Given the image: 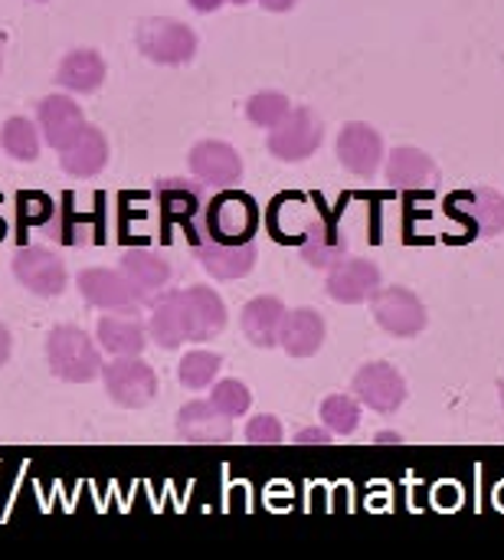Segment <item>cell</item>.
<instances>
[{
    "label": "cell",
    "mask_w": 504,
    "mask_h": 560,
    "mask_svg": "<svg viewBox=\"0 0 504 560\" xmlns=\"http://www.w3.org/2000/svg\"><path fill=\"white\" fill-rule=\"evenodd\" d=\"M200 233L220 246H246L256 243L259 233V203L236 187L220 190L207 200L200 213Z\"/></svg>",
    "instance_id": "cell-1"
},
{
    "label": "cell",
    "mask_w": 504,
    "mask_h": 560,
    "mask_svg": "<svg viewBox=\"0 0 504 560\" xmlns=\"http://www.w3.org/2000/svg\"><path fill=\"white\" fill-rule=\"evenodd\" d=\"M46 364L66 384H92L102 377V351L92 335L75 325H56L46 335Z\"/></svg>",
    "instance_id": "cell-2"
},
{
    "label": "cell",
    "mask_w": 504,
    "mask_h": 560,
    "mask_svg": "<svg viewBox=\"0 0 504 560\" xmlns=\"http://www.w3.org/2000/svg\"><path fill=\"white\" fill-rule=\"evenodd\" d=\"M138 52L157 66H187L197 56V33L171 16H148L134 30Z\"/></svg>",
    "instance_id": "cell-3"
},
{
    "label": "cell",
    "mask_w": 504,
    "mask_h": 560,
    "mask_svg": "<svg viewBox=\"0 0 504 560\" xmlns=\"http://www.w3.org/2000/svg\"><path fill=\"white\" fill-rule=\"evenodd\" d=\"M102 384L112 404L121 410H144L157 397V374L141 358H112L102 364Z\"/></svg>",
    "instance_id": "cell-4"
},
{
    "label": "cell",
    "mask_w": 504,
    "mask_h": 560,
    "mask_svg": "<svg viewBox=\"0 0 504 560\" xmlns=\"http://www.w3.org/2000/svg\"><path fill=\"white\" fill-rule=\"evenodd\" d=\"M371 315H374V325L394 338H417L430 325L426 305L420 302L417 292L403 285H387V289L380 285L377 295L371 299Z\"/></svg>",
    "instance_id": "cell-5"
},
{
    "label": "cell",
    "mask_w": 504,
    "mask_h": 560,
    "mask_svg": "<svg viewBox=\"0 0 504 560\" xmlns=\"http://www.w3.org/2000/svg\"><path fill=\"white\" fill-rule=\"evenodd\" d=\"M325 141V125L321 118L315 115V108L308 105H298L289 112V118L282 125H276L269 131V154L285 161V164H298V161H308Z\"/></svg>",
    "instance_id": "cell-6"
},
{
    "label": "cell",
    "mask_w": 504,
    "mask_h": 560,
    "mask_svg": "<svg viewBox=\"0 0 504 560\" xmlns=\"http://www.w3.org/2000/svg\"><path fill=\"white\" fill-rule=\"evenodd\" d=\"M351 390L361 400V407H367V410H374L380 417H394L410 397L407 377L387 361H371V364L358 368V374L351 381Z\"/></svg>",
    "instance_id": "cell-7"
},
{
    "label": "cell",
    "mask_w": 504,
    "mask_h": 560,
    "mask_svg": "<svg viewBox=\"0 0 504 560\" xmlns=\"http://www.w3.org/2000/svg\"><path fill=\"white\" fill-rule=\"evenodd\" d=\"M16 282L36 299H59L69 285L66 262L46 246H20L10 259Z\"/></svg>",
    "instance_id": "cell-8"
},
{
    "label": "cell",
    "mask_w": 504,
    "mask_h": 560,
    "mask_svg": "<svg viewBox=\"0 0 504 560\" xmlns=\"http://www.w3.org/2000/svg\"><path fill=\"white\" fill-rule=\"evenodd\" d=\"M184 341H213L226 331V305L223 299L207 285H190L174 292Z\"/></svg>",
    "instance_id": "cell-9"
},
{
    "label": "cell",
    "mask_w": 504,
    "mask_h": 560,
    "mask_svg": "<svg viewBox=\"0 0 504 560\" xmlns=\"http://www.w3.org/2000/svg\"><path fill=\"white\" fill-rule=\"evenodd\" d=\"M449 217L462 220L476 240H492L504 233V194L495 187H469L446 200Z\"/></svg>",
    "instance_id": "cell-10"
},
{
    "label": "cell",
    "mask_w": 504,
    "mask_h": 560,
    "mask_svg": "<svg viewBox=\"0 0 504 560\" xmlns=\"http://www.w3.org/2000/svg\"><path fill=\"white\" fill-rule=\"evenodd\" d=\"M75 285L82 292V299L92 305V308H102V312H121V315H138L141 312V295L131 289V282L125 279L121 269H108V266H92V269H82L75 276Z\"/></svg>",
    "instance_id": "cell-11"
},
{
    "label": "cell",
    "mask_w": 504,
    "mask_h": 560,
    "mask_svg": "<svg viewBox=\"0 0 504 560\" xmlns=\"http://www.w3.org/2000/svg\"><path fill=\"white\" fill-rule=\"evenodd\" d=\"M190 256L207 269V276L220 279V282H236L243 276H249L256 269V259H259V249L256 243H246V246H220L213 240H207L203 233L190 230Z\"/></svg>",
    "instance_id": "cell-12"
},
{
    "label": "cell",
    "mask_w": 504,
    "mask_h": 560,
    "mask_svg": "<svg viewBox=\"0 0 504 560\" xmlns=\"http://www.w3.org/2000/svg\"><path fill=\"white\" fill-rule=\"evenodd\" d=\"M380 285H384V276H380L377 262H371L364 256H344L335 269H328L325 292L338 305H364L377 295Z\"/></svg>",
    "instance_id": "cell-13"
},
{
    "label": "cell",
    "mask_w": 504,
    "mask_h": 560,
    "mask_svg": "<svg viewBox=\"0 0 504 560\" xmlns=\"http://www.w3.org/2000/svg\"><path fill=\"white\" fill-rule=\"evenodd\" d=\"M36 125H39L43 141L52 151H62V148H69L82 135V128L89 121H85L82 105H75V98L69 92H52V95L39 98V105H36Z\"/></svg>",
    "instance_id": "cell-14"
},
{
    "label": "cell",
    "mask_w": 504,
    "mask_h": 560,
    "mask_svg": "<svg viewBox=\"0 0 504 560\" xmlns=\"http://www.w3.org/2000/svg\"><path fill=\"white\" fill-rule=\"evenodd\" d=\"M338 161L348 174L371 180L384 164V138L367 121H348L338 131Z\"/></svg>",
    "instance_id": "cell-15"
},
{
    "label": "cell",
    "mask_w": 504,
    "mask_h": 560,
    "mask_svg": "<svg viewBox=\"0 0 504 560\" xmlns=\"http://www.w3.org/2000/svg\"><path fill=\"white\" fill-rule=\"evenodd\" d=\"M325 213L321 197H308V194H279L269 207V230L276 240L282 243H302L308 236V230L318 223V217Z\"/></svg>",
    "instance_id": "cell-16"
},
{
    "label": "cell",
    "mask_w": 504,
    "mask_h": 560,
    "mask_svg": "<svg viewBox=\"0 0 504 560\" xmlns=\"http://www.w3.org/2000/svg\"><path fill=\"white\" fill-rule=\"evenodd\" d=\"M187 164H190V174L200 180V184H210V187H233L243 180V158L233 144L226 141H197L187 154Z\"/></svg>",
    "instance_id": "cell-17"
},
{
    "label": "cell",
    "mask_w": 504,
    "mask_h": 560,
    "mask_svg": "<svg viewBox=\"0 0 504 560\" xmlns=\"http://www.w3.org/2000/svg\"><path fill=\"white\" fill-rule=\"evenodd\" d=\"M387 180L403 194H433L443 180V171L423 148L400 144L387 158Z\"/></svg>",
    "instance_id": "cell-18"
},
{
    "label": "cell",
    "mask_w": 504,
    "mask_h": 560,
    "mask_svg": "<svg viewBox=\"0 0 504 560\" xmlns=\"http://www.w3.org/2000/svg\"><path fill=\"white\" fill-rule=\"evenodd\" d=\"M121 272L131 282V289L141 295L144 305H151L171 282V262L161 253L148 249V246L125 249L121 253Z\"/></svg>",
    "instance_id": "cell-19"
},
{
    "label": "cell",
    "mask_w": 504,
    "mask_h": 560,
    "mask_svg": "<svg viewBox=\"0 0 504 560\" xmlns=\"http://www.w3.org/2000/svg\"><path fill=\"white\" fill-rule=\"evenodd\" d=\"M177 436L184 443H230L233 440V420L223 417L210 400H190L177 413Z\"/></svg>",
    "instance_id": "cell-20"
},
{
    "label": "cell",
    "mask_w": 504,
    "mask_h": 560,
    "mask_svg": "<svg viewBox=\"0 0 504 560\" xmlns=\"http://www.w3.org/2000/svg\"><path fill=\"white\" fill-rule=\"evenodd\" d=\"M348 249H351V243H348V233H344V226L335 220V217H328V210L318 217V223L308 230V236L298 243V256L308 262V266H315V269H335L344 256H348Z\"/></svg>",
    "instance_id": "cell-21"
},
{
    "label": "cell",
    "mask_w": 504,
    "mask_h": 560,
    "mask_svg": "<svg viewBox=\"0 0 504 560\" xmlns=\"http://www.w3.org/2000/svg\"><path fill=\"white\" fill-rule=\"evenodd\" d=\"M328 338V325L315 308H292L285 312L282 331H279V348L289 358H315Z\"/></svg>",
    "instance_id": "cell-22"
},
{
    "label": "cell",
    "mask_w": 504,
    "mask_h": 560,
    "mask_svg": "<svg viewBox=\"0 0 504 560\" xmlns=\"http://www.w3.org/2000/svg\"><path fill=\"white\" fill-rule=\"evenodd\" d=\"M285 305L282 299L276 295H256L253 302L243 305L239 312V325H243V335L253 348H276L279 345V331H282V322H285Z\"/></svg>",
    "instance_id": "cell-23"
},
{
    "label": "cell",
    "mask_w": 504,
    "mask_h": 560,
    "mask_svg": "<svg viewBox=\"0 0 504 560\" xmlns=\"http://www.w3.org/2000/svg\"><path fill=\"white\" fill-rule=\"evenodd\" d=\"M105 75H108V66L98 49H72L59 59V69H56V82L69 95L98 92L105 85Z\"/></svg>",
    "instance_id": "cell-24"
},
{
    "label": "cell",
    "mask_w": 504,
    "mask_h": 560,
    "mask_svg": "<svg viewBox=\"0 0 504 560\" xmlns=\"http://www.w3.org/2000/svg\"><path fill=\"white\" fill-rule=\"evenodd\" d=\"M105 164H108V138L95 125H85L82 135L69 148L59 151V167L69 177H79V180H89V177L102 174Z\"/></svg>",
    "instance_id": "cell-25"
},
{
    "label": "cell",
    "mask_w": 504,
    "mask_h": 560,
    "mask_svg": "<svg viewBox=\"0 0 504 560\" xmlns=\"http://www.w3.org/2000/svg\"><path fill=\"white\" fill-rule=\"evenodd\" d=\"M98 348L112 358H141L148 348V328L138 315L112 312L98 322Z\"/></svg>",
    "instance_id": "cell-26"
},
{
    "label": "cell",
    "mask_w": 504,
    "mask_h": 560,
    "mask_svg": "<svg viewBox=\"0 0 504 560\" xmlns=\"http://www.w3.org/2000/svg\"><path fill=\"white\" fill-rule=\"evenodd\" d=\"M154 197H157V207H161V217L174 226H184L187 233L194 230L197 217L203 213V197L200 190L190 184V180H157L154 187Z\"/></svg>",
    "instance_id": "cell-27"
},
{
    "label": "cell",
    "mask_w": 504,
    "mask_h": 560,
    "mask_svg": "<svg viewBox=\"0 0 504 560\" xmlns=\"http://www.w3.org/2000/svg\"><path fill=\"white\" fill-rule=\"evenodd\" d=\"M148 338L164 348V351H174L184 341V328H180V315H177V302H174V292H161L154 302H151V318H148Z\"/></svg>",
    "instance_id": "cell-28"
},
{
    "label": "cell",
    "mask_w": 504,
    "mask_h": 560,
    "mask_svg": "<svg viewBox=\"0 0 504 560\" xmlns=\"http://www.w3.org/2000/svg\"><path fill=\"white\" fill-rule=\"evenodd\" d=\"M39 141H43L39 125L23 118V115L7 118L3 128H0V148L16 161H36L39 158Z\"/></svg>",
    "instance_id": "cell-29"
},
{
    "label": "cell",
    "mask_w": 504,
    "mask_h": 560,
    "mask_svg": "<svg viewBox=\"0 0 504 560\" xmlns=\"http://www.w3.org/2000/svg\"><path fill=\"white\" fill-rule=\"evenodd\" d=\"M220 368H223V358L216 351H207V348H197L190 354L180 358V368H177V377L187 390H207L216 384L220 377Z\"/></svg>",
    "instance_id": "cell-30"
},
{
    "label": "cell",
    "mask_w": 504,
    "mask_h": 560,
    "mask_svg": "<svg viewBox=\"0 0 504 560\" xmlns=\"http://www.w3.org/2000/svg\"><path fill=\"white\" fill-rule=\"evenodd\" d=\"M318 420L335 436H354L358 427H361V400L358 397H348V394H331V397L321 400Z\"/></svg>",
    "instance_id": "cell-31"
},
{
    "label": "cell",
    "mask_w": 504,
    "mask_h": 560,
    "mask_svg": "<svg viewBox=\"0 0 504 560\" xmlns=\"http://www.w3.org/2000/svg\"><path fill=\"white\" fill-rule=\"evenodd\" d=\"M289 112H292L289 95H285V92H272V89L256 92V95H249V102H246V118H249L253 125L266 128V131H272L276 125H282V121L289 118Z\"/></svg>",
    "instance_id": "cell-32"
},
{
    "label": "cell",
    "mask_w": 504,
    "mask_h": 560,
    "mask_svg": "<svg viewBox=\"0 0 504 560\" xmlns=\"http://www.w3.org/2000/svg\"><path fill=\"white\" fill-rule=\"evenodd\" d=\"M210 404H213L223 417L239 420V417H246V413H249L253 394H249V387H246L243 381L226 377V381H216V384H213V390H210Z\"/></svg>",
    "instance_id": "cell-33"
},
{
    "label": "cell",
    "mask_w": 504,
    "mask_h": 560,
    "mask_svg": "<svg viewBox=\"0 0 504 560\" xmlns=\"http://www.w3.org/2000/svg\"><path fill=\"white\" fill-rule=\"evenodd\" d=\"M282 436H285L282 420L272 417V413H256L246 423V440L256 443V446H276V443H282Z\"/></svg>",
    "instance_id": "cell-34"
},
{
    "label": "cell",
    "mask_w": 504,
    "mask_h": 560,
    "mask_svg": "<svg viewBox=\"0 0 504 560\" xmlns=\"http://www.w3.org/2000/svg\"><path fill=\"white\" fill-rule=\"evenodd\" d=\"M331 430L328 427H305V430H298L295 433V443L298 446H325V443H331Z\"/></svg>",
    "instance_id": "cell-35"
},
{
    "label": "cell",
    "mask_w": 504,
    "mask_h": 560,
    "mask_svg": "<svg viewBox=\"0 0 504 560\" xmlns=\"http://www.w3.org/2000/svg\"><path fill=\"white\" fill-rule=\"evenodd\" d=\"M10 354H13V335L7 325H0V368L10 361Z\"/></svg>",
    "instance_id": "cell-36"
},
{
    "label": "cell",
    "mask_w": 504,
    "mask_h": 560,
    "mask_svg": "<svg viewBox=\"0 0 504 560\" xmlns=\"http://www.w3.org/2000/svg\"><path fill=\"white\" fill-rule=\"evenodd\" d=\"M194 13H216L226 0H187Z\"/></svg>",
    "instance_id": "cell-37"
},
{
    "label": "cell",
    "mask_w": 504,
    "mask_h": 560,
    "mask_svg": "<svg viewBox=\"0 0 504 560\" xmlns=\"http://www.w3.org/2000/svg\"><path fill=\"white\" fill-rule=\"evenodd\" d=\"M269 13H289L298 0H259Z\"/></svg>",
    "instance_id": "cell-38"
},
{
    "label": "cell",
    "mask_w": 504,
    "mask_h": 560,
    "mask_svg": "<svg viewBox=\"0 0 504 560\" xmlns=\"http://www.w3.org/2000/svg\"><path fill=\"white\" fill-rule=\"evenodd\" d=\"M374 443H403V436H400V433H384V430H380V433L374 436Z\"/></svg>",
    "instance_id": "cell-39"
},
{
    "label": "cell",
    "mask_w": 504,
    "mask_h": 560,
    "mask_svg": "<svg viewBox=\"0 0 504 560\" xmlns=\"http://www.w3.org/2000/svg\"><path fill=\"white\" fill-rule=\"evenodd\" d=\"M499 394H502V407H504V381H502V384H499Z\"/></svg>",
    "instance_id": "cell-40"
},
{
    "label": "cell",
    "mask_w": 504,
    "mask_h": 560,
    "mask_svg": "<svg viewBox=\"0 0 504 560\" xmlns=\"http://www.w3.org/2000/svg\"><path fill=\"white\" fill-rule=\"evenodd\" d=\"M230 3H239V7H243V3H249V0H230Z\"/></svg>",
    "instance_id": "cell-41"
},
{
    "label": "cell",
    "mask_w": 504,
    "mask_h": 560,
    "mask_svg": "<svg viewBox=\"0 0 504 560\" xmlns=\"http://www.w3.org/2000/svg\"><path fill=\"white\" fill-rule=\"evenodd\" d=\"M36 3H46V0H36Z\"/></svg>",
    "instance_id": "cell-42"
},
{
    "label": "cell",
    "mask_w": 504,
    "mask_h": 560,
    "mask_svg": "<svg viewBox=\"0 0 504 560\" xmlns=\"http://www.w3.org/2000/svg\"><path fill=\"white\" fill-rule=\"evenodd\" d=\"M0 66H3V56H0Z\"/></svg>",
    "instance_id": "cell-43"
}]
</instances>
